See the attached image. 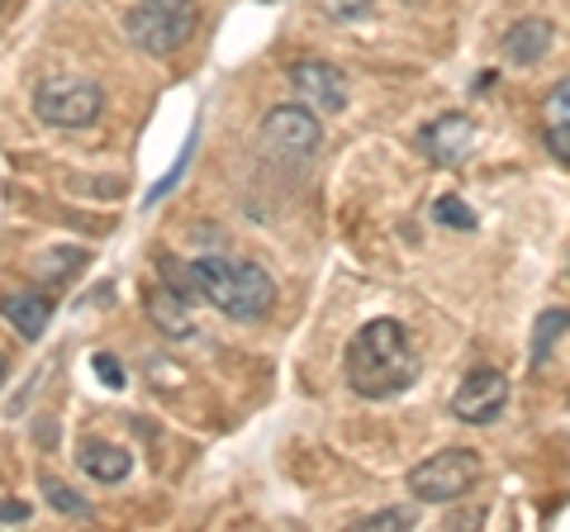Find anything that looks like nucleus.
I'll return each mask as SVG.
<instances>
[{
    "label": "nucleus",
    "mask_w": 570,
    "mask_h": 532,
    "mask_svg": "<svg viewBox=\"0 0 570 532\" xmlns=\"http://www.w3.org/2000/svg\"><path fill=\"white\" fill-rule=\"evenodd\" d=\"M77 466L91 475L96 485H119L124 475L134 471V456L124 447H115V442H86V447L77 452Z\"/></svg>",
    "instance_id": "ddd939ff"
},
{
    "label": "nucleus",
    "mask_w": 570,
    "mask_h": 532,
    "mask_svg": "<svg viewBox=\"0 0 570 532\" xmlns=\"http://www.w3.org/2000/svg\"><path fill=\"white\" fill-rule=\"evenodd\" d=\"M475 148V119L471 115H438L419 129V152L433 167H461Z\"/></svg>",
    "instance_id": "1a4fd4ad"
},
{
    "label": "nucleus",
    "mask_w": 570,
    "mask_h": 532,
    "mask_svg": "<svg viewBox=\"0 0 570 532\" xmlns=\"http://www.w3.org/2000/svg\"><path fill=\"white\" fill-rule=\"evenodd\" d=\"M547 110L551 115H561V119H570V81H561L557 91H551V100H547Z\"/></svg>",
    "instance_id": "b1692460"
},
{
    "label": "nucleus",
    "mask_w": 570,
    "mask_h": 532,
    "mask_svg": "<svg viewBox=\"0 0 570 532\" xmlns=\"http://www.w3.org/2000/svg\"><path fill=\"white\" fill-rule=\"evenodd\" d=\"M475 481H480V456L471 447H448L419 461L404 485L419 504H456L475 490Z\"/></svg>",
    "instance_id": "20e7f679"
},
{
    "label": "nucleus",
    "mask_w": 570,
    "mask_h": 532,
    "mask_svg": "<svg viewBox=\"0 0 570 532\" xmlns=\"http://www.w3.org/2000/svg\"><path fill=\"white\" fill-rule=\"evenodd\" d=\"M433 219H438V224H448V228H456V234H471V228L480 224V219H475V209H471L466 200H456V195H442V200L433 205Z\"/></svg>",
    "instance_id": "a211bd4d"
},
{
    "label": "nucleus",
    "mask_w": 570,
    "mask_h": 532,
    "mask_svg": "<svg viewBox=\"0 0 570 532\" xmlns=\"http://www.w3.org/2000/svg\"><path fill=\"white\" fill-rule=\"evenodd\" d=\"M291 86L299 105H309V110L318 115H343L347 110V77L337 72L333 62H318V58H299L291 67Z\"/></svg>",
    "instance_id": "6e6552de"
},
{
    "label": "nucleus",
    "mask_w": 570,
    "mask_h": 532,
    "mask_svg": "<svg viewBox=\"0 0 570 532\" xmlns=\"http://www.w3.org/2000/svg\"><path fill=\"white\" fill-rule=\"evenodd\" d=\"M124 33L148 58H171L200 33V6L195 0H134L124 14Z\"/></svg>",
    "instance_id": "7ed1b4c3"
},
{
    "label": "nucleus",
    "mask_w": 570,
    "mask_h": 532,
    "mask_svg": "<svg viewBox=\"0 0 570 532\" xmlns=\"http://www.w3.org/2000/svg\"><path fill=\"white\" fill-rule=\"evenodd\" d=\"M33 115L52 129H91L105 115V91L91 77H48L33 91Z\"/></svg>",
    "instance_id": "39448f33"
},
{
    "label": "nucleus",
    "mask_w": 570,
    "mask_h": 532,
    "mask_svg": "<svg viewBox=\"0 0 570 532\" xmlns=\"http://www.w3.org/2000/svg\"><path fill=\"white\" fill-rule=\"evenodd\" d=\"M547 152H551V157H557V162H561V167H570V119H561V124H557V129H551V134H547Z\"/></svg>",
    "instance_id": "aec40b11"
},
{
    "label": "nucleus",
    "mask_w": 570,
    "mask_h": 532,
    "mask_svg": "<svg viewBox=\"0 0 570 532\" xmlns=\"http://www.w3.org/2000/svg\"><path fill=\"white\" fill-rule=\"evenodd\" d=\"M262 144L276 157H314L324 144V124L309 105H276L262 119Z\"/></svg>",
    "instance_id": "423d86ee"
},
{
    "label": "nucleus",
    "mask_w": 570,
    "mask_h": 532,
    "mask_svg": "<svg viewBox=\"0 0 570 532\" xmlns=\"http://www.w3.org/2000/svg\"><path fill=\"white\" fill-rule=\"evenodd\" d=\"M570 328V309H547L542 318H538V328H532V362H547V352H551V343L561 338V333Z\"/></svg>",
    "instance_id": "f3484780"
},
{
    "label": "nucleus",
    "mask_w": 570,
    "mask_h": 532,
    "mask_svg": "<svg viewBox=\"0 0 570 532\" xmlns=\"http://www.w3.org/2000/svg\"><path fill=\"white\" fill-rule=\"evenodd\" d=\"M504 404H509V376L494 366H475V371H466V381L456 385L452 414L461 423H494L504 414Z\"/></svg>",
    "instance_id": "0eeeda50"
},
{
    "label": "nucleus",
    "mask_w": 570,
    "mask_h": 532,
    "mask_svg": "<svg viewBox=\"0 0 570 532\" xmlns=\"http://www.w3.org/2000/svg\"><path fill=\"white\" fill-rule=\"evenodd\" d=\"M6 376H10V362H6V352H0V385H6Z\"/></svg>",
    "instance_id": "393cba45"
},
{
    "label": "nucleus",
    "mask_w": 570,
    "mask_h": 532,
    "mask_svg": "<svg viewBox=\"0 0 570 532\" xmlns=\"http://www.w3.org/2000/svg\"><path fill=\"white\" fill-rule=\"evenodd\" d=\"M551 39H557L551 20H519L504 33V58L513 67H532V62H542L551 52Z\"/></svg>",
    "instance_id": "9b49d317"
},
{
    "label": "nucleus",
    "mask_w": 570,
    "mask_h": 532,
    "mask_svg": "<svg viewBox=\"0 0 570 532\" xmlns=\"http://www.w3.org/2000/svg\"><path fill=\"white\" fill-rule=\"evenodd\" d=\"M0 314L20 328V338H43L48 318H52V299L43 290H14L0 299Z\"/></svg>",
    "instance_id": "f8f14e48"
},
{
    "label": "nucleus",
    "mask_w": 570,
    "mask_h": 532,
    "mask_svg": "<svg viewBox=\"0 0 570 532\" xmlns=\"http://www.w3.org/2000/svg\"><path fill=\"white\" fill-rule=\"evenodd\" d=\"M157 276H163V286L176 290L181 299H200V286H195V266L186 257H171V253H157Z\"/></svg>",
    "instance_id": "2eb2a0df"
},
{
    "label": "nucleus",
    "mask_w": 570,
    "mask_h": 532,
    "mask_svg": "<svg viewBox=\"0 0 570 532\" xmlns=\"http://www.w3.org/2000/svg\"><path fill=\"white\" fill-rule=\"evenodd\" d=\"M29 504L24 500H6V494H0V523H29Z\"/></svg>",
    "instance_id": "5701e85b"
},
{
    "label": "nucleus",
    "mask_w": 570,
    "mask_h": 532,
    "mask_svg": "<svg viewBox=\"0 0 570 532\" xmlns=\"http://www.w3.org/2000/svg\"><path fill=\"white\" fill-rule=\"evenodd\" d=\"M91 366L100 371V381L110 385V390H124V366L110 357V352H96V357H91Z\"/></svg>",
    "instance_id": "412c9836"
},
{
    "label": "nucleus",
    "mask_w": 570,
    "mask_h": 532,
    "mask_svg": "<svg viewBox=\"0 0 570 532\" xmlns=\"http://www.w3.org/2000/svg\"><path fill=\"white\" fill-rule=\"evenodd\" d=\"M343 376L362 400H395L419 381V352L400 318H371L352 333Z\"/></svg>",
    "instance_id": "f257e3e1"
},
{
    "label": "nucleus",
    "mask_w": 570,
    "mask_h": 532,
    "mask_svg": "<svg viewBox=\"0 0 570 532\" xmlns=\"http://www.w3.org/2000/svg\"><path fill=\"white\" fill-rule=\"evenodd\" d=\"M81 266H86V247H52V253H43L39 280L43 286H67L71 276H81Z\"/></svg>",
    "instance_id": "4468645a"
},
{
    "label": "nucleus",
    "mask_w": 570,
    "mask_h": 532,
    "mask_svg": "<svg viewBox=\"0 0 570 532\" xmlns=\"http://www.w3.org/2000/svg\"><path fill=\"white\" fill-rule=\"evenodd\" d=\"M142 309H148L153 328L163 333V338H190V333H195L190 299H181V295L167 290V286H153L148 295H142Z\"/></svg>",
    "instance_id": "9d476101"
},
{
    "label": "nucleus",
    "mask_w": 570,
    "mask_h": 532,
    "mask_svg": "<svg viewBox=\"0 0 570 532\" xmlns=\"http://www.w3.org/2000/svg\"><path fill=\"white\" fill-rule=\"evenodd\" d=\"M324 10L333 14V20H356V14L371 10V0H324Z\"/></svg>",
    "instance_id": "4be33fe9"
},
{
    "label": "nucleus",
    "mask_w": 570,
    "mask_h": 532,
    "mask_svg": "<svg viewBox=\"0 0 570 532\" xmlns=\"http://www.w3.org/2000/svg\"><path fill=\"white\" fill-rule=\"evenodd\" d=\"M362 528H371V532H385V528H414V509H381V513H371Z\"/></svg>",
    "instance_id": "6ab92c4d"
},
{
    "label": "nucleus",
    "mask_w": 570,
    "mask_h": 532,
    "mask_svg": "<svg viewBox=\"0 0 570 532\" xmlns=\"http://www.w3.org/2000/svg\"><path fill=\"white\" fill-rule=\"evenodd\" d=\"M43 500H48V509L67 513V519H96L91 500H81L77 490H67L62 481H52V475H43Z\"/></svg>",
    "instance_id": "dca6fc26"
},
{
    "label": "nucleus",
    "mask_w": 570,
    "mask_h": 532,
    "mask_svg": "<svg viewBox=\"0 0 570 532\" xmlns=\"http://www.w3.org/2000/svg\"><path fill=\"white\" fill-rule=\"evenodd\" d=\"M195 286L200 299L214 305L234 324H257V318L276 305V280L262 272L257 262H234V257H195Z\"/></svg>",
    "instance_id": "f03ea898"
}]
</instances>
